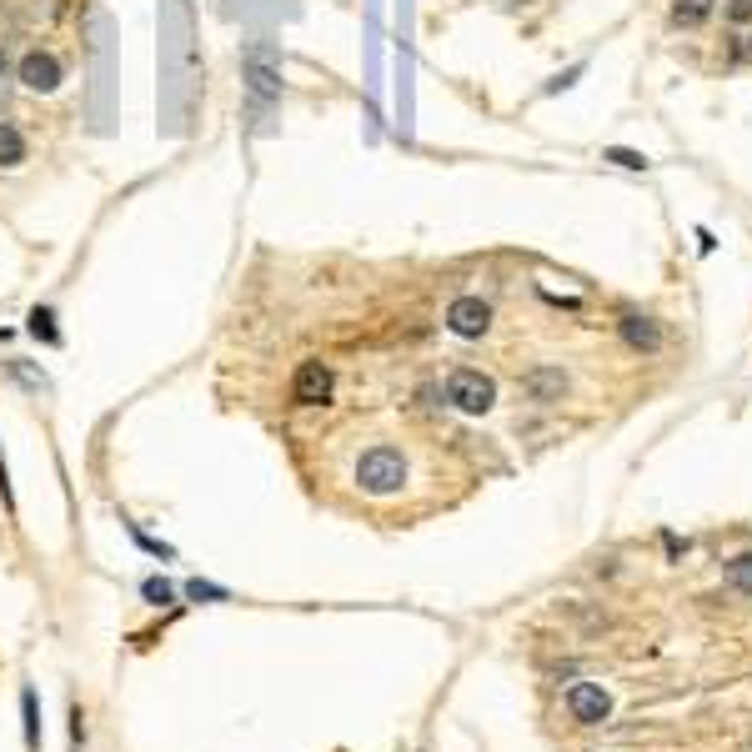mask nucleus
<instances>
[{"label":"nucleus","instance_id":"nucleus-1","mask_svg":"<svg viewBox=\"0 0 752 752\" xmlns=\"http://www.w3.org/2000/svg\"><path fill=\"white\" fill-rule=\"evenodd\" d=\"M356 482H361V492H371V497L397 492V487L407 482V462H402V452H397V447H371V452H361V462H356Z\"/></svg>","mask_w":752,"mask_h":752},{"label":"nucleus","instance_id":"nucleus-2","mask_svg":"<svg viewBox=\"0 0 752 752\" xmlns=\"http://www.w3.org/2000/svg\"><path fill=\"white\" fill-rule=\"evenodd\" d=\"M447 402L457 407V412H467V417H482V412H492V402H497V382L487 371H477V366H457L452 376H447Z\"/></svg>","mask_w":752,"mask_h":752},{"label":"nucleus","instance_id":"nucleus-3","mask_svg":"<svg viewBox=\"0 0 752 752\" xmlns=\"http://www.w3.org/2000/svg\"><path fill=\"white\" fill-rule=\"evenodd\" d=\"M331 387H336V376H331L326 361H301L296 376H291V402L296 407H321L331 397Z\"/></svg>","mask_w":752,"mask_h":752},{"label":"nucleus","instance_id":"nucleus-4","mask_svg":"<svg viewBox=\"0 0 752 752\" xmlns=\"http://www.w3.org/2000/svg\"><path fill=\"white\" fill-rule=\"evenodd\" d=\"M447 326L457 331V336H467V341H477L487 326H492V306L482 301V296H457L452 306H447Z\"/></svg>","mask_w":752,"mask_h":752},{"label":"nucleus","instance_id":"nucleus-5","mask_svg":"<svg viewBox=\"0 0 752 752\" xmlns=\"http://www.w3.org/2000/svg\"><path fill=\"white\" fill-rule=\"evenodd\" d=\"M21 86L51 96V91L61 86V61H56L51 51H26V56H21Z\"/></svg>","mask_w":752,"mask_h":752},{"label":"nucleus","instance_id":"nucleus-6","mask_svg":"<svg viewBox=\"0 0 752 752\" xmlns=\"http://www.w3.org/2000/svg\"><path fill=\"white\" fill-rule=\"evenodd\" d=\"M567 707H572V717H577V722L597 727V722H607V712H612V697H607L597 682H577V687L567 692Z\"/></svg>","mask_w":752,"mask_h":752},{"label":"nucleus","instance_id":"nucleus-7","mask_svg":"<svg viewBox=\"0 0 752 752\" xmlns=\"http://www.w3.org/2000/svg\"><path fill=\"white\" fill-rule=\"evenodd\" d=\"M617 326H622V341H627L632 351H657V346H662V326H657L652 316H642V311H627Z\"/></svg>","mask_w":752,"mask_h":752},{"label":"nucleus","instance_id":"nucleus-8","mask_svg":"<svg viewBox=\"0 0 752 752\" xmlns=\"http://www.w3.org/2000/svg\"><path fill=\"white\" fill-rule=\"evenodd\" d=\"M527 392H532L537 402H557V397L567 392V376H562V371H552V366H542V371H532V376H527Z\"/></svg>","mask_w":752,"mask_h":752},{"label":"nucleus","instance_id":"nucleus-9","mask_svg":"<svg viewBox=\"0 0 752 752\" xmlns=\"http://www.w3.org/2000/svg\"><path fill=\"white\" fill-rule=\"evenodd\" d=\"M21 161H26V136L11 121H0V166H21Z\"/></svg>","mask_w":752,"mask_h":752},{"label":"nucleus","instance_id":"nucleus-10","mask_svg":"<svg viewBox=\"0 0 752 752\" xmlns=\"http://www.w3.org/2000/svg\"><path fill=\"white\" fill-rule=\"evenodd\" d=\"M707 16H712V0H677V6H672L677 26H702Z\"/></svg>","mask_w":752,"mask_h":752},{"label":"nucleus","instance_id":"nucleus-11","mask_svg":"<svg viewBox=\"0 0 752 752\" xmlns=\"http://www.w3.org/2000/svg\"><path fill=\"white\" fill-rule=\"evenodd\" d=\"M31 336H41V341H51V346L61 341V331H56V311H51V306H36V311H31Z\"/></svg>","mask_w":752,"mask_h":752},{"label":"nucleus","instance_id":"nucleus-12","mask_svg":"<svg viewBox=\"0 0 752 752\" xmlns=\"http://www.w3.org/2000/svg\"><path fill=\"white\" fill-rule=\"evenodd\" d=\"M727 577H732V587H737V592H747V597H752V552L732 557V562H727Z\"/></svg>","mask_w":752,"mask_h":752},{"label":"nucleus","instance_id":"nucleus-13","mask_svg":"<svg viewBox=\"0 0 752 752\" xmlns=\"http://www.w3.org/2000/svg\"><path fill=\"white\" fill-rule=\"evenodd\" d=\"M21 712H26V742L41 747V717H36V692H31V687L21 692Z\"/></svg>","mask_w":752,"mask_h":752},{"label":"nucleus","instance_id":"nucleus-14","mask_svg":"<svg viewBox=\"0 0 752 752\" xmlns=\"http://www.w3.org/2000/svg\"><path fill=\"white\" fill-rule=\"evenodd\" d=\"M141 592H146V602H156V607H166V602L176 597V592H171V582H161V577H151Z\"/></svg>","mask_w":752,"mask_h":752},{"label":"nucleus","instance_id":"nucleus-15","mask_svg":"<svg viewBox=\"0 0 752 752\" xmlns=\"http://www.w3.org/2000/svg\"><path fill=\"white\" fill-rule=\"evenodd\" d=\"M186 597H196V602H221L226 592H221V587H211V582H186Z\"/></svg>","mask_w":752,"mask_h":752},{"label":"nucleus","instance_id":"nucleus-16","mask_svg":"<svg viewBox=\"0 0 752 752\" xmlns=\"http://www.w3.org/2000/svg\"><path fill=\"white\" fill-rule=\"evenodd\" d=\"M727 21L747 26V21H752V0H727Z\"/></svg>","mask_w":752,"mask_h":752},{"label":"nucleus","instance_id":"nucleus-17","mask_svg":"<svg viewBox=\"0 0 752 752\" xmlns=\"http://www.w3.org/2000/svg\"><path fill=\"white\" fill-rule=\"evenodd\" d=\"M607 161H617V166H627V171H642V156H637V151H607Z\"/></svg>","mask_w":752,"mask_h":752},{"label":"nucleus","instance_id":"nucleus-18","mask_svg":"<svg viewBox=\"0 0 752 752\" xmlns=\"http://www.w3.org/2000/svg\"><path fill=\"white\" fill-rule=\"evenodd\" d=\"M0 497L11 502V472H6V457H0Z\"/></svg>","mask_w":752,"mask_h":752},{"label":"nucleus","instance_id":"nucleus-19","mask_svg":"<svg viewBox=\"0 0 752 752\" xmlns=\"http://www.w3.org/2000/svg\"><path fill=\"white\" fill-rule=\"evenodd\" d=\"M737 56H742V61H752V36H747V41L737 46Z\"/></svg>","mask_w":752,"mask_h":752},{"label":"nucleus","instance_id":"nucleus-20","mask_svg":"<svg viewBox=\"0 0 752 752\" xmlns=\"http://www.w3.org/2000/svg\"><path fill=\"white\" fill-rule=\"evenodd\" d=\"M0 66H6V56H0Z\"/></svg>","mask_w":752,"mask_h":752}]
</instances>
